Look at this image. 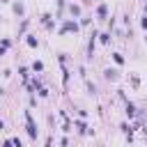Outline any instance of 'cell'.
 Returning a JSON list of instances; mask_svg holds the SVG:
<instances>
[{"mask_svg": "<svg viewBox=\"0 0 147 147\" xmlns=\"http://www.w3.org/2000/svg\"><path fill=\"white\" fill-rule=\"evenodd\" d=\"M25 129H28V136L32 138V140H37V124H34V119H32V113L30 110H25Z\"/></svg>", "mask_w": 147, "mask_h": 147, "instance_id": "obj_1", "label": "cell"}, {"mask_svg": "<svg viewBox=\"0 0 147 147\" xmlns=\"http://www.w3.org/2000/svg\"><path fill=\"white\" fill-rule=\"evenodd\" d=\"M78 28H80V23H76V21L67 18V21H64V25L60 28V34H64V32H78Z\"/></svg>", "mask_w": 147, "mask_h": 147, "instance_id": "obj_2", "label": "cell"}, {"mask_svg": "<svg viewBox=\"0 0 147 147\" xmlns=\"http://www.w3.org/2000/svg\"><path fill=\"white\" fill-rule=\"evenodd\" d=\"M96 16H99L101 21H106V18H108V5H106V2H101V5L96 7Z\"/></svg>", "mask_w": 147, "mask_h": 147, "instance_id": "obj_3", "label": "cell"}, {"mask_svg": "<svg viewBox=\"0 0 147 147\" xmlns=\"http://www.w3.org/2000/svg\"><path fill=\"white\" fill-rule=\"evenodd\" d=\"M74 126L78 129V133H92V129H87V124L83 119H74Z\"/></svg>", "mask_w": 147, "mask_h": 147, "instance_id": "obj_4", "label": "cell"}, {"mask_svg": "<svg viewBox=\"0 0 147 147\" xmlns=\"http://www.w3.org/2000/svg\"><path fill=\"white\" fill-rule=\"evenodd\" d=\"M103 76H106L108 80H117V76H119V71H117V69H106V71H103Z\"/></svg>", "mask_w": 147, "mask_h": 147, "instance_id": "obj_5", "label": "cell"}, {"mask_svg": "<svg viewBox=\"0 0 147 147\" xmlns=\"http://www.w3.org/2000/svg\"><path fill=\"white\" fill-rule=\"evenodd\" d=\"M11 9H14V14H16V16H23V14H25L23 2H14V7H11Z\"/></svg>", "mask_w": 147, "mask_h": 147, "instance_id": "obj_6", "label": "cell"}, {"mask_svg": "<svg viewBox=\"0 0 147 147\" xmlns=\"http://www.w3.org/2000/svg\"><path fill=\"white\" fill-rule=\"evenodd\" d=\"M136 113H138V110H136V106H133L131 101H126V115H129V119H131V117H136Z\"/></svg>", "mask_w": 147, "mask_h": 147, "instance_id": "obj_7", "label": "cell"}, {"mask_svg": "<svg viewBox=\"0 0 147 147\" xmlns=\"http://www.w3.org/2000/svg\"><path fill=\"white\" fill-rule=\"evenodd\" d=\"M25 41H28V46H30V48H37V46H39V41H37V37H34V34H28V39H25Z\"/></svg>", "mask_w": 147, "mask_h": 147, "instance_id": "obj_8", "label": "cell"}, {"mask_svg": "<svg viewBox=\"0 0 147 147\" xmlns=\"http://www.w3.org/2000/svg\"><path fill=\"white\" fill-rule=\"evenodd\" d=\"M32 71H34V74H41V71H44V62H39V60H37V62L32 64Z\"/></svg>", "mask_w": 147, "mask_h": 147, "instance_id": "obj_9", "label": "cell"}, {"mask_svg": "<svg viewBox=\"0 0 147 147\" xmlns=\"http://www.w3.org/2000/svg\"><path fill=\"white\" fill-rule=\"evenodd\" d=\"M69 11H71V16H80V7L78 5H69Z\"/></svg>", "mask_w": 147, "mask_h": 147, "instance_id": "obj_10", "label": "cell"}, {"mask_svg": "<svg viewBox=\"0 0 147 147\" xmlns=\"http://www.w3.org/2000/svg\"><path fill=\"white\" fill-rule=\"evenodd\" d=\"M113 60H115V64H124V55L122 53H113Z\"/></svg>", "mask_w": 147, "mask_h": 147, "instance_id": "obj_11", "label": "cell"}, {"mask_svg": "<svg viewBox=\"0 0 147 147\" xmlns=\"http://www.w3.org/2000/svg\"><path fill=\"white\" fill-rule=\"evenodd\" d=\"M99 39H101L103 44H108V41H110V32H101V34H99Z\"/></svg>", "mask_w": 147, "mask_h": 147, "instance_id": "obj_12", "label": "cell"}, {"mask_svg": "<svg viewBox=\"0 0 147 147\" xmlns=\"http://www.w3.org/2000/svg\"><path fill=\"white\" fill-rule=\"evenodd\" d=\"M18 74H21L23 78H28V76H30V74H28V67H18Z\"/></svg>", "mask_w": 147, "mask_h": 147, "instance_id": "obj_13", "label": "cell"}, {"mask_svg": "<svg viewBox=\"0 0 147 147\" xmlns=\"http://www.w3.org/2000/svg\"><path fill=\"white\" fill-rule=\"evenodd\" d=\"M25 28H28V21H23V23H21V28H18V37L25 32Z\"/></svg>", "mask_w": 147, "mask_h": 147, "instance_id": "obj_14", "label": "cell"}, {"mask_svg": "<svg viewBox=\"0 0 147 147\" xmlns=\"http://www.w3.org/2000/svg\"><path fill=\"white\" fill-rule=\"evenodd\" d=\"M0 46H5V48H9V46H11V39H7V37H5V39H2V44H0Z\"/></svg>", "mask_w": 147, "mask_h": 147, "instance_id": "obj_15", "label": "cell"}, {"mask_svg": "<svg viewBox=\"0 0 147 147\" xmlns=\"http://www.w3.org/2000/svg\"><path fill=\"white\" fill-rule=\"evenodd\" d=\"M11 142H14V147H23V142H21V138H11Z\"/></svg>", "mask_w": 147, "mask_h": 147, "instance_id": "obj_16", "label": "cell"}, {"mask_svg": "<svg viewBox=\"0 0 147 147\" xmlns=\"http://www.w3.org/2000/svg\"><path fill=\"white\" fill-rule=\"evenodd\" d=\"M140 28H142V30H147V16H142V18H140Z\"/></svg>", "mask_w": 147, "mask_h": 147, "instance_id": "obj_17", "label": "cell"}, {"mask_svg": "<svg viewBox=\"0 0 147 147\" xmlns=\"http://www.w3.org/2000/svg\"><path fill=\"white\" fill-rule=\"evenodd\" d=\"M2 147H14V142H11V140H5V142H2Z\"/></svg>", "mask_w": 147, "mask_h": 147, "instance_id": "obj_18", "label": "cell"}, {"mask_svg": "<svg viewBox=\"0 0 147 147\" xmlns=\"http://www.w3.org/2000/svg\"><path fill=\"white\" fill-rule=\"evenodd\" d=\"M5 53H7V48H5V46H0V57H2Z\"/></svg>", "mask_w": 147, "mask_h": 147, "instance_id": "obj_19", "label": "cell"}, {"mask_svg": "<svg viewBox=\"0 0 147 147\" xmlns=\"http://www.w3.org/2000/svg\"><path fill=\"white\" fill-rule=\"evenodd\" d=\"M2 129H5V122H2V119H0V131H2Z\"/></svg>", "mask_w": 147, "mask_h": 147, "instance_id": "obj_20", "label": "cell"}, {"mask_svg": "<svg viewBox=\"0 0 147 147\" xmlns=\"http://www.w3.org/2000/svg\"><path fill=\"white\" fill-rule=\"evenodd\" d=\"M145 133H147V124H145Z\"/></svg>", "mask_w": 147, "mask_h": 147, "instance_id": "obj_21", "label": "cell"}, {"mask_svg": "<svg viewBox=\"0 0 147 147\" xmlns=\"http://www.w3.org/2000/svg\"><path fill=\"white\" fill-rule=\"evenodd\" d=\"M0 18H2V16H0Z\"/></svg>", "mask_w": 147, "mask_h": 147, "instance_id": "obj_22", "label": "cell"}]
</instances>
